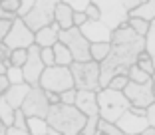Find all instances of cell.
Masks as SVG:
<instances>
[{
	"mask_svg": "<svg viewBox=\"0 0 155 135\" xmlns=\"http://www.w3.org/2000/svg\"><path fill=\"white\" fill-rule=\"evenodd\" d=\"M86 22H87V16H86L84 12H78V14H74V28H82Z\"/></svg>",
	"mask_w": 155,
	"mask_h": 135,
	"instance_id": "41",
	"label": "cell"
},
{
	"mask_svg": "<svg viewBox=\"0 0 155 135\" xmlns=\"http://www.w3.org/2000/svg\"><path fill=\"white\" fill-rule=\"evenodd\" d=\"M12 127L28 131V117L22 113V109H16V111H14V125Z\"/></svg>",
	"mask_w": 155,
	"mask_h": 135,
	"instance_id": "34",
	"label": "cell"
},
{
	"mask_svg": "<svg viewBox=\"0 0 155 135\" xmlns=\"http://www.w3.org/2000/svg\"><path fill=\"white\" fill-rule=\"evenodd\" d=\"M56 2L58 0H36L34 2V8L30 10L24 24H26L30 30L36 34L42 28H48L54 24V10H56Z\"/></svg>",
	"mask_w": 155,
	"mask_h": 135,
	"instance_id": "7",
	"label": "cell"
},
{
	"mask_svg": "<svg viewBox=\"0 0 155 135\" xmlns=\"http://www.w3.org/2000/svg\"><path fill=\"white\" fill-rule=\"evenodd\" d=\"M14 111H16V109L0 95V119H2V123H4L6 127L14 125Z\"/></svg>",
	"mask_w": 155,
	"mask_h": 135,
	"instance_id": "23",
	"label": "cell"
},
{
	"mask_svg": "<svg viewBox=\"0 0 155 135\" xmlns=\"http://www.w3.org/2000/svg\"><path fill=\"white\" fill-rule=\"evenodd\" d=\"M46 121L52 129L60 131L62 135H80V131L84 129L87 117L84 115L76 105H50V111Z\"/></svg>",
	"mask_w": 155,
	"mask_h": 135,
	"instance_id": "2",
	"label": "cell"
},
{
	"mask_svg": "<svg viewBox=\"0 0 155 135\" xmlns=\"http://www.w3.org/2000/svg\"><path fill=\"white\" fill-rule=\"evenodd\" d=\"M97 131H100V133H104V135H123L121 129H119L115 123H107V121H104V119H100Z\"/></svg>",
	"mask_w": 155,
	"mask_h": 135,
	"instance_id": "32",
	"label": "cell"
},
{
	"mask_svg": "<svg viewBox=\"0 0 155 135\" xmlns=\"http://www.w3.org/2000/svg\"><path fill=\"white\" fill-rule=\"evenodd\" d=\"M137 66L141 68L143 72L145 74H153L155 72V66H153V60H151V56L147 54V52H141V54H139V58H137Z\"/></svg>",
	"mask_w": 155,
	"mask_h": 135,
	"instance_id": "28",
	"label": "cell"
},
{
	"mask_svg": "<svg viewBox=\"0 0 155 135\" xmlns=\"http://www.w3.org/2000/svg\"><path fill=\"white\" fill-rule=\"evenodd\" d=\"M127 84H129V77L125 76V74H119V76H115L114 80L110 81V90H115V91H123L125 87H127Z\"/></svg>",
	"mask_w": 155,
	"mask_h": 135,
	"instance_id": "31",
	"label": "cell"
},
{
	"mask_svg": "<svg viewBox=\"0 0 155 135\" xmlns=\"http://www.w3.org/2000/svg\"><path fill=\"white\" fill-rule=\"evenodd\" d=\"M6 129H8V127H6L4 123H2V119H0V135H6Z\"/></svg>",
	"mask_w": 155,
	"mask_h": 135,
	"instance_id": "49",
	"label": "cell"
},
{
	"mask_svg": "<svg viewBox=\"0 0 155 135\" xmlns=\"http://www.w3.org/2000/svg\"><path fill=\"white\" fill-rule=\"evenodd\" d=\"M127 26L131 28L133 32H135L137 36L145 38V36H147V32H149V26H151V24L145 22V20H139V18H129V20H127Z\"/></svg>",
	"mask_w": 155,
	"mask_h": 135,
	"instance_id": "25",
	"label": "cell"
},
{
	"mask_svg": "<svg viewBox=\"0 0 155 135\" xmlns=\"http://www.w3.org/2000/svg\"><path fill=\"white\" fill-rule=\"evenodd\" d=\"M90 2H91V0H66V4L72 8L74 14H78V12H84V14H86Z\"/></svg>",
	"mask_w": 155,
	"mask_h": 135,
	"instance_id": "33",
	"label": "cell"
},
{
	"mask_svg": "<svg viewBox=\"0 0 155 135\" xmlns=\"http://www.w3.org/2000/svg\"><path fill=\"white\" fill-rule=\"evenodd\" d=\"M20 109H22V113L26 117H42V119H46L48 111H50V104L46 99V91L40 86L30 87V91H28Z\"/></svg>",
	"mask_w": 155,
	"mask_h": 135,
	"instance_id": "9",
	"label": "cell"
},
{
	"mask_svg": "<svg viewBox=\"0 0 155 135\" xmlns=\"http://www.w3.org/2000/svg\"><path fill=\"white\" fill-rule=\"evenodd\" d=\"M115 125L121 129L123 135H141L143 131L149 127V121H147V117L135 115V113H131V111H125L117 121H115Z\"/></svg>",
	"mask_w": 155,
	"mask_h": 135,
	"instance_id": "13",
	"label": "cell"
},
{
	"mask_svg": "<svg viewBox=\"0 0 155 135\" xmlns=\"http://www.w3.org/2000/svg\"><path fill=\"white\" fill-rule=\"evenodd\" d=\"M40 56H42V62H44V66H46V68L56 66V60H54V50H52V48H42Z\"/></svg>",
	"mask_w": 155,
	"mask_h": 135,
	"instance_id": "36",
	"label": "cell"
},
{
	"mask_svg": "<svg viewBox=\"0 0 155 135\" xmlns=\"http://www.w3.org/2000/svg\"><path fill=\"white\" fill-rule=\"evenodd\" d=\"M46 99H48V104H50V105H58L60 104V95L54 94V91H46Z\"/></svg>",
	"mask_w": 155,
	"mask_h": 135,
	"instance_id": "44",
	"label": "cell"
},
{
	"mask_svg": "<svg viewBox=\"0 0 155 135\" xmlns=\"http://www.w3.org/2000/svg\"><path fill=\"white\" fill-rule=\"evenodd\" d=\"M151 87H153V94H155V72L151 74Z\"/></svg>",
	"mask_w": 155,
	"mask_h": 135,
	"instance_id": "50",
	"label": "cell"
},
{
	"mask_svg": "<svg viewBox=\"0 0 155 135\" xmlns=\"http://www.w3.org/2000/svg\"><path fill=\"white\" fill-rule=\"evenodd\" d=\"M74 77V87L80 91H100V64L90 62H74L70 66Z\"/></svg>",
	"mask_w": 155,
	"mask_h": 135,
	"instance_id": "5",
	"label": "cell"
},
{
	"mask_svg": "<svg viewBox=\"0 0 155 135\" xmlns=\"http://www.w3.org/2000/svg\"><path fill=\"white\" fill-rule=\"evenodd\" d=\"M8 87H10L8 77H6V76H0V95H4L6 91H8Z\"/></svg>",
	"mask_w": 155,
	"mask_h": 135,
	"instance_id": "45",
	"label": "cell"
},
{
	"mask_svg": "<svg viewBox=\"0 0 155 135\" xmlns=\"http://www.w3.org/2000/svg\"><path fill=\"white\" fill-rule=\"evenodd\" d=\"M10 56H12V50H10L4 42H0V60L4 62L6 68H10Z\"/></svg>",
	"mask_w": 155,
	"mask_h": 135,
	"instance_id": "40",
	"label": "cell"
},
{
	"mask_svg": "<svg viewBox=\"0 0 155 135\" xmlns=\"http://www.w3.org/2000/svg\"><path fill=\"white\" fill-rule=\"evenodd\" d=\"M28 60V50H14L10 56V66L14 68H22Z\"/></svg>",
	"mask_w": 155,
	"mask_h": 135,
	"instance_id": "30",
	"label": "cell"
},
{
	"mask_svg": "<svg viewBox=\"0 0 155 135\" xmlns=\"http://www.w3.org/2000/svg\"><path fill=\"white\" fill-rule=\"evenodd\" d=\"M40 52H42V48H38L36 44H34L32 48H28V60L22 66L24 81H26L30 87H34V86L40 84V77H42V74H44V70H46Z\"/></svg>",
	"mask_w": 155,
	"mask_h": 135,
	"instance_id": "12",
	"label": "cell"
},
{
	"mask_svg": "<svg viewBox=\"0 0 155 135\" xmlns=\"http://www.w3.org/2000/svg\"><path fill=\"white\" fill-rule=\"evenodd\" d=\"M76 95H78V90H76V87H74V90L64 91V94H60V104L74 105V104H76Z\"/></svg>",
	"mask_w": 155,
	"mask_h": 135,
	"instance_id": "38",
	"label": "cell"
},
{
	"mask_svg": "<svg viewBox=\"0 0 155 135\" xmlns=\"http://www.w3.org/2000/svg\"><path fill=\"white\" fill-rule=\"evenodd\" d=\"M111 50L110 56L100 64V86L107 87L110 81L119 74L127 76V70L137 64V58L141 52H145V38L137 36L135 32L123 24L111 36Z\"/></svg>",
	"mask_w": 155,
	"mask_h": 135,
	"instance_id": "1",
	"label": "cell"
},
{
	"mask_svg": "<svg viewBox=\"0 0 155 135\" xmlns=\"http://www.w3.org/2000/svg\"><path fill=\"white\" fill-rule=\"evenodd\" d=\"M127 77H129V81H133V84H147V81L151 80L149 74H145L141 68L137 66V64L127 70Z\"/></svg>",
	"mask_w": 155,
	"mask_h": 135,
	"instance_id": "24",
	"label": "cell"
},
{
	"mask_svg": "<svg viewBox=\"0 0 155 135\" xmlns=\"http://www.w3.org/2000/svg\"><path fill=\"white\" fill-rule=\"evenodd\" d=\"M129 18H139L151 24L155 20V0H141V4L129 12Z\"/></svg>",
	"mask_w": 155,
	"mask_h": 135,
	"instance_id": "19",
	"label": "cell"
},
{
	"mask_svg": "<svg viewBox=\"0 0 155 135\" xmlns=\"http://www.w3.org/2000/svg\"><path fill=\"white\" fill-rule=\"evenodd\" d=\"M4 44L8 46L10 50H28L34 46V32L24 24V20L16 18L10 26L8 36L4 38Z\"/></svg>",
	"mask_w": 155,
	"mask_h": 135,
	"instance_id": "10",
	"label": "cell"
},
{
	"mask_svg": "<svg viewBox=\"0 0 155 135\" xmlns=\"http://www.w3.org/2000/svg\"><path fill=\"white\" fill-rule=\"evenodd\" d=\"M6 70H8V68H6V66H4V62L0 60V76H4V74H6Z\"/></svg>",
	"mask_w": 155,
	"mask_h": 135,
	"instance_id": "48",
	"label": "cell"
},
{
	"mask_svg": "<svg viewBox=\"0 0 155 135\" xmlns=\"http://www.w3.org/2000/svg\"><path fill=\"white\" fill-rule=\"evenodd\" d=\"M97 125H100V115H94V117H87L84 129L80 131V135H97Z\"/></svg>",
	"mask_w": 155,
	"mask_h": 135,
	"instance_id": "29",
	"label": "cell"
},
{
	"mask_svg": "<svg viewBox=\"0 0 155 135\" xmlns=\"http://www.w3.org/2000/svg\"><path fill=\"white\" fill-rule=\"evenodd\" d=\"M48 135H62V133H60V131H56V129H52V127H50V131H48Z\"/></svg>",
	"mask_w": 155,
	"mask_h": 135,
	"instance_id": "51",
	"label": "cell"
},
{
	"mask_svg": "<svg viewBox=\"0 0 155 135\" xmlns=\"http://www.w3.org/2000/svg\"><path fill=\"white\" fill-rule=\"evenodd\" d=\"M97 135H104V133H100V131H97Z\"/></svg>",
	"mask_w": 155,
	"mask_h": 135,
	"instance_id": "52",
	"label": "cell"
},
{
	"mask_svg": "<svg viewBox=\"0 0 155 135\" xmlns=\"http://www.w3.org/2000/svg\"><path fill=\"white\" fill-rule=\"evenodd\" d=\"M145 52L151 56V60H153V66H155V20L151 22L149 32H147V36H145Z\"/></svg>",
	"mask_w": 155,
	"mask_h": 135,
	"instance_id": "26",
	"label": "cell"
},
{
	"mask_svg": "<svg viewBox=\"0 0 155 135\" xmlns=\"http://www.w3.org/2000/svg\"><path fill=\"white\" fill-rule=\"evenodd\" d=\"M60 42L70 50L74 62H90V42L84 38V34L80 32V28H70V30L60 32Z\"/></svg>",
	"mask_w": 155,
	"mask_h": 135,
	"instance_id": "8",
	"label": "cell"
},
{
	"mask_svg": "<svg viewBox=\"0 0 155 135\" xmlns=\"http://www.w3.org/2000/svg\"><path fill=\"white\" fill-rule=\"evenodd\" d=\"M34 2H36V0H20V8H18V14H16V16H18L20 20H24L28 14H30V10L34 8Z\"/></svg>",
	"mask_w": 155,
	"mask_h": 135,
	"instance_id": "35",
	"label": "cell"
},
{
	"mask_svg": "<svg viewBox=\"0 0 155 135\" xmlns=\"http://www.w3.org/2000/svg\"><path fill=\"white\" fill-rule=\"evenodd\" d=\"M141 135H155V127H147V129L143 131Z\"/></svg>",
	"mask_w": 155,
	"mask_h": 135,
	"instance_id": "47",
	"label": "cell"
},
{
	"mask_svg": "<svg viewBox=\"0 0 155 135\" xmlns=\"http://www.w3.org/2000/svg\"><path fill=\"white\" fill-rule=\"evenodd\" d=\"M110 50H111V44L110 42H101V44H91L90 46V54H91V60L97 64H101L107 56H110Z\"/></svg>",
	"mask_w": 155,
	"mask_h": 135,
	"instance_id": "21",
	"label": "cell"
},
{
	"mask_svg": "<svg viewBox=\"0 0 155 135\" xmlns=\"http://www.w3.org/2000/svg\"><path fill=\"white\" fill-rule=\"evenodd\" d=\"M28 91H30V86H28V84H18V86H10L8 91H6L2 97H4L14 109H20L22 104H24V99H26V95H28Z\"/></svg>",
	"mask_w": 155,
	"mask_h": 135,
	"instance_id": "18",
	"label": "cell"
},
{
	"mask_svg": "<svg viewBox=\"0 0 155 135\" xmlns=\"http://www.w3.org/2000/svg\"><path fill=\"white\" fill-rule=\"evenodd\" d=\"M0 8L6 10V12H10V14H18L20 0H0Z\"/></svg>",
	"mask_w": 155,
	"mask_h": 135,
	"instance_id": "37",
	"label": "cell"
},
{
	"mask_svg": "<svg viewBox=\"0 0 155 135\" xmlns=\"http://www.w3.org/2000/svg\"><path fill=\"white\" fill-rule=\"evenodd\" d=\"M123 95L129 99L131 107H139V109H147L155 101L151 80L147 81V84H133V81H129L127 87L123 90Z\"/></svg>",
	"mask_w": 155,
	"mask_h": 135,
	"instance_id": "11",
	"label": "cell"
},
{
	"mask_svg": "<svg viewBox=\"0 0 155 135\" xmlns=\"http://www.w3.org/2000/svg\"><path fill=\"white\" fill-rule=\"evenodd\" d=\"M28 131L30 135H48L50 125L42 117H28Z\"/></svg>",
	"mask_w": 155,
	"mask_h": 135,
	"instance_id": "22",
	"label": "cell"
},
{
	"mask_svg": "<svg viewBox=\"0 0 155 135\" xmlns=\"http://www.w3.org/2000/svg\"><path fill=\"white\" fill-rule=\"evenodd\" d=\"M54 22L58 24L60 32L64 30H70L74 28V12L68 4H66V0H58L56 2V10H54Z\"/></svg>",
	"mask_w": 155,
	"mask_h": 135,
	"instance_id": "17",
	"label": "cell"
},
{
	"mask_svg": "<svg viewBox=\"0 0 155 135\" xmlns=\"http://www.w3.org/2000/svg\"><path fill=\"white\" fill-rule=\"evenodd\" d=\"M97 107H100V119H104L107 123H115L125 111H129L131 104L123 95V91L101 87L97 91Z\"/></svg>",
	"mask_w": 155,
	"mask_h": 135,
	"instance_id": "4",
	"label": "cell"
},
{
	"mask_svg": "<svg viewBox=\"0 0 155 135\" xmlns=\"http://www.w3.org/2000/svg\"><path fill=\"white\" fill-rule=\"evenodd\" d=\"M76 105L86 117L100 115V107H97V91H80L76 95Z\"/></svg>",
	"mask_w": 155,
	"mask_h": 135,
	"instance_id": "15",
	"label": "cell"
},
{
	"mask_svg": "<svg viewBox=\"0 0 155 135\" xmlns=\"http://www.w3.org/2000/svg\"><path fill=\"white\" fill-rule=\"evenodd\" d=\"M10 26H12L10 22H4V20H0V42H4V38L8 36Z\"/></svg>",
	"mask_w": 155,
	"mask_h": 135,
	"instance_id": "42",
	"label": "cell"
},
{
	"mask_svg": "<svg viewBox=\"0 0 155 135\" xmlns=\"http://www.w3.org/2000/svg\"><path fill=\"white\" fill-rule=\"evenodd\" d=\"M38 86L44 91H54V94L60 95V94H64V91H68V90H74L72 72H70V68H62V66L46 68Z\"/></svg>",
	"mask_w": 155,
	"mask_h": 135,
	"instance_id": "6",
	"label": "cell"
},
{
	"mask_svg": "<svg viewBox=\"0 0 155 135\" xmlns=\"http://www.w3.org/2000/svg\"><path fill=\"white\" fill-rule=\"evenodd\" d=\"M94 2L100 10V22L111 32L127 24L129 12L141 4V0H94Z\"/></svg>",
	"mask_w": 155,
	"mask_h": 135,
	"instance_id": "3",
	"label": "cell"
},
{
	"mask_svg": "<svg viewBox=\"0 0 155 135\" xmlns=\"http://www.w3.org/2000/svg\"><path fill=\"white\" fill-rule=\"evenodd\" d=\"M147 121H149V127H155V101L147 107Z\"/></svg>",
	"mask_w": 155,
	"mask_h": 135,
	"instance_id": "43",
	"label": "cell"
},
{
	"mask_svg": "<svg viewBox=\"0 0 155 135\" xmlns=\"http://www.w3.org/2000/svg\"><path fill=\"white\" fill-rule=\"evenodd\" d=\"M58 42H60V28H58L56 22L52 24V26L42 28L40 32L34 34V44H36L38 48H54Z\"/></svg>",
	"mask_w": 155,
	"mask_h": 135,
	"instance_id": "16",
	"label": "cell"
},
{
	"mask_svg": "<svg viewBox=\"0 0 155 135\" xmlns=\"http://www.w3.org/2000/svg\"><path fill=\"white\" fill-rule=\"evenodd\" d=\"M4 76L8 77L10 86H18V84H26V81H24L22 68H14V66H10L8 70H6V74H4Z\"/></svg>",
	"mask_w": 155,
	"mask_h": 135,
	"instance_id": "27",
	"label": "cell"
},
{
	"mask_svg": "<svg viewBox=\"0 0 155 135\" xmlns=\"http://www.w3.org/2000/svg\"><path fill=\"white\" fill-rule=\"evenodd\" d=\"M54 60H56V66H62V68H70L74 64V58L72 54H70V50L66 48L62 42H58V44L54 46Z\"/></svg>",
	"mask_w": 155,
	"mask_h": 135,
	"instance_id": "20",
	"label": "cell"
},
{
	"mask_svg": "<svg viewBox=\"0 0 155 135\" xmlns=\"http://www.w3.org/2000/svg\"><path fill=\"white\" fill-rule=\"evenodd\" d=\"M6 135H30V131L16 129V127H8V129H6Z\"/></svg>",
	"mask_w": 155,
	"mask_h": 135,
	"instance_id": "46",
	"label": "cell"
},
{
	"mask_svg": "<svg viewBox=\"0 0 155 135\" xmlns=\"http://www.w3.org/2000/svg\"><path fill=\"white\" fill-rule=\"evenodd\" d=\"M80 32L84 34V38H86L90 44L111 42V36H114V32H111L107 26H104L100 20H97V22H90V20H87V22L80 28Z\"/></svg>",
	"mask_w": 155,
	"mask_h": 135,
	"instance_id": "14",
	"label": "cell"
},
{
	"mask_svg": "<svg viewBox=\"0 0 155 135\" xmlns=\"http://www.w3.org/2000/svg\"><path fill=\"white\" fill-rule=\"evenodd\" d=\"M86 16H87V20H90V22H97V20H100V10H97V6H96V2H94V0H91L90 6H87Z\"/></svg>",
	"mask_w": 155,
	"mask_h": 135,
	"instance_id": "39",
	"label": "cell"
}]
</instances>
